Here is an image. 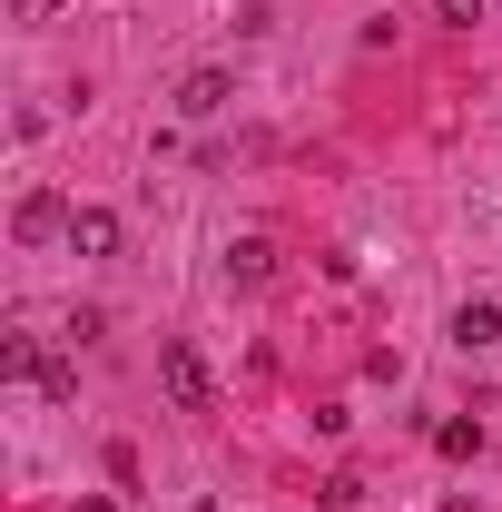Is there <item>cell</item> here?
Masks as SVG:
<instances>
[{
  "label": "cell",
  "mask_w": 502,
  "mask_h": 512,
  "mask_svg": "<svg viewBox=\"0 0 502 512\" xmlns=\"http://www.w3.org/2000/svg\"><path fill=\"white\" fill-rule=\"evenodd\" d=\"M69 217H79V207H69L60 188H30L20 207H10V237H20V247H40V237H69Z\"/></svg>",
  "instance_id": "3"
},
{
  "label": "cell",
  "mask_w": 502,
  "mask_h": 512,
  "mask_svg": "<svg viewBox=\"0 0 502 512\" xmlns=\"http://www.w3.org/2000/svg\"><path fill=\"white\" fill-rule=\"evenodd\" d=\"M79 512H119V503H109V493H89V503H79Z\"/></svg>",
  "instance_id": "11"
},
{
  "label": "cell",
  "mask_w": 502,
  "mask_h": 512,
  "mask_svg": "<svg viewBox=\"0 0 502 512\" xmlns=\"http://www.w3.org/2000/svg\"><path fill=\"white\" fill-rule=\"evenodd\" d=\"M483 10H493V0H434V20H453V30H473Z\"/></svg>",
  "instance_id": "9"
},
{
  "label": "cell",
  "mask_w": 502,
  "mask_h": 512,
  "mask_svg": "<svg viewBox=\"0 0 502 512\" xmlns=\"http://www.w3.org/2000/svg\"><path fill=\"white\" fill-rule=\"evenodd\" d=\"M69 256H119V217L109 207H79L69 217Z\"/></svg>",
  "instance_id": "5"
},
{
  "label": "cell",
  "mask_w": 502,
  "mask_h": 512,
  "mask_svg": "<svg viewBox=\"0 0 502 512\" xmlns=\"http://www.w3.org/2000/svg\"><path fill=\"white\" fill-rule=\"evenodd\" d=\"M158 394H168L178 414H217V375H207V355H197L188 335L158 345Z\"/></svg>",
  "instance_id": "1"
},
{
  "label": "cell",
  "mask_w": 502,
  "mask_h": 512,
  "mask_svg": "<svg viewBox=\"0 0 502 512\" xmlns=\"http://www.w3.org/2000/svg\"><path fill=\"white\" fill-rule=\"evenodd\" d=\"M453 345H463V355L502 345V306H463V316H453Z\"/></svg>",
  "instance_id": "6"
},
{
  "label": "cell",
  "mask_w": 502,
  "mask_h": 512,
  "mask_svg": "<svg viewBox=\"0 0 502 512\" xmlns=\"http://www.w3.org/2000/svg\"><path fill=\"white\" fill-rule=\"evenodd\" d=\"M0 375L30 384V394H50V404H69V394H79V375H69V365L40 345V335H0Z\"/></svg>",
  "instance_id": "2"
},
{
  "label": "cell",
  "mask_w": 502,
  "mask_h": 512,
  "mask_svg": "<svg viewBox=\"0 0 502 512\" xmlns=\"http://www.w3.org/2000/svg\"><path fill=\"white\" fill-rule=\"evenodd\" d=\"M434 453H443V463H463V453H483V424H463V414H453V424H434Z\"/></svg>",
  "instance_id": "8"
},
{
  "label": "cell",
  "mask_w": 502,
  "mask_h": 512,
  "mask_svg": "<svg viewBox=\"0 0 502 512\" xmlns=\"http://www.w3.org/2000/svg\"><path fill=\"white\" fill-rule=\"evenodd\" d=\"M10 10H20V20H50V10H60V0H10Z\"/></svg>",
  "instance_id": "10"
},
{
  "label": "cell",
  "mask_w": 502,
  "mask_h": 512,
  "mask_svg": "<svg viewBox=\"0 0 502 512\" xmlns=\"http://www.w3.org/2000/svg\"><path fill=\"white\" fill-rule=\"evenodd\" d=\"M227 99H237V79H227V69H188V79H178V119H217Z\"/></svg>",
  "instance_id": "4"
},
{
  "label": "cell",
  "mask_w": 502,
  "mask_h": 512,
  "mask_svg": "<svg viewBox=\"0 0 502 512\" xmlns=\"http://www.w3.org/2000/svg\"><path fill=\"white\" fill-rule=\"evenodd\" d=\"M227 276H237V286H266V276H276V247H266V237H237V247H227Z\"/></svg>",
  "instance_id": "7"
}]
</instances>
